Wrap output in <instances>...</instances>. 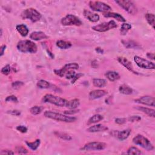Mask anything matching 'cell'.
Segmentation results:
<instances>
[{"label":"cell","instance_id":"1f68e13d","mask_svg":"<svg viewBox=\"0 0 155 155\" xmlns=\"http://www.w3.org/2000/svg\"><path fill=\"white\" fill-rule=\"evenodd\" d=\"M145 18L147 21V23L152 26L153 29L154 28L155 24V16L153 14H146L145 15Z\"/></svg>","mask_w":155,"mask_h":155},{"label":"cell","instance_id":"d6a6232c","mask_svg":"<svg viewBox=\"0 0 155 155\" xmlns=\"http://www.w3.org/2000/svg\"><path fill=\"white\" fill-rule=\"evenodd\" d=\"M132 29V26L129 23H123L121 27L120 33L121 35H127V32Z\"/></svg>","mask_w":155,"mask_h":155},{"label":"cell","instance_id":"7dc6e473","mask_svg":"<svg viewBox=\"0 0 155 155\" xmlns=\"http://www.w3.org/2000/svg\"><path fill=\"white\" fill-rule=\"evenodd\" d=\"M0 154H2V155L14 154V152H13L11 150H2L1 151V152H0Z\"/></svg>","mask_w":155,"mask_h":155},{"label":"cell","instance_id":"8992f818","mask_svg":"<svg viewBox=\"0 0 155 155\" xmlns=\"http://www.w3.org/2000/svg\"><path fill=\"white\" fill-rule=\"evenodd\" d=\"M115 3L130 15H135L138 13V9L133 2L127 0H116Z\"/></svg>","mask_w":155,"mask_h":155},{"label":"cell","instance_id":"83f0119b","mask_svg":"<svg viewBox=\"0 0 155 155\" xmlns=\"http://www.w3.org/2000/svg\"><path fill=\"white\" fill-rule=\"evenodd\" d=\"M119 91L121 93L126 95H130L133 93V89L126 84H122L120 85L119 87Z\"/></svg>","mask_w":155,"mask_h":155},{"label":"cell","instance_id":"ee69618b","mask_svg":"<svg viewBox=\"0 0 155 155\" xmlns=\"http://www.w3.org/2000/svg\"><path fill=\"white\" fill-rule=\"evenodd\" d=\"M16 129L18 131H19L20 132H21L22 133H26L28 130L27 128L24 126H18L17 127Z\"/></svg>","mask_w":155,"mask_h":155},{"label":"cell","instance_id":"30bf717a","mask_svg":"<svg viewBox=\"0 0 155 155\" xmlns=\"http://www.w3.org/2000/svg\"><path fill=\"white\" fill-rule=\"evenodd\" d=\"M61 24L63 26H80L82 25V22L81 20L74 15L68 14L65 17L62 18Z\"/></svg>","mask_w":155,"mask_h":155},{"label":"cell","instance_id":"4316f807","mask_svg":"<svg viewBox=\"0 0 155 155\" xmlns=\"http://www.w3.org/2000/svg\"><path fill=\"white\" fill-rule=\"evenodd\" d=\"M93 84L96 87L103 88L107 85V81L104 79L94 78L93 79Z\"/></svg>","mask_w":155,"mask_h":155},{"label":"cell","instance_id":"7a4b0ae2","mask_svg":"<svg viewBox=\"0 0 155 155\" xmlns=\"http://www.w3.org/2000/svg\"><path fill=\"white\" fill-rule=\"evenodd\" d=\"M17 47L22 53L35 54L37 52L38 47L36 44L30 40H22L18 42Z\"/></svg>","mask_w":155,"mask_h":155},{"label":"cell","instance_id":"60d3db41","mask_svg":"<svg viewBox=\"0 0 155 155\" xmlns=\"http://www.w3.org/2000/svg\"><path fill=\"white\" fill-rule=\"evenodd\" d=\"M15 150L18 154H27L28 151L23 147L21 146H17L15 147Z\"/></svg>","mask_w":155,"mask_h":155},{"label":"cell","instance_id":"7402d4cb","mask_svg":"<svg viewBox=\"0 0 155 155\" xmlns=\"http://www.w3.org/2000/svg\"><path fill=\"white\" fill-rule=\"evenodd\" d=\"M135 108L138 110H140L141 112H143L144 113L146 114L150 117H152V118L155 117V110L154 109L145 107H141V106H138Z\"/></svg>","mask_w":155,"mask_h":155},{"label":"cell","instance_id":"6da1fadb","mask_svg":"<svg viewBox=\"0 0 155 155\" xmlns=\"http://www.w3.org/2000/svg\"><path fill=\"white\" fill-rule=\"evenodd\" d=\"M44 116L51 119H54L57 121L60 122H67V123H71L73 122L76 121V118L73 117V116H69L66 115H63L60 113L51 112V111H46L44 113Z\"/></svg>","mask_w":155,"mask_h":155},{"label":"cell","instance_id":"d6986e66","mask_svg":"<svg viewBox=\"0 0 155 155\" xmlns=\"http://www.w3.org/2000/svg\"><path fill=\"white\" fill-rule=\"evenodd\" d=\"M30 38L34 41H40L48 38V36L42 32H33L30 34Z\"/></svg>","mask_w":155,"mask_h":155},{"label":"cell","instance_id":"7c38bea8","mask_svg":"<svg viewBox=\"0 0 155 155\" xmlns=\"http://www.w3.org/2000/svg\"><path fill=\"white\" fill-rule=\"evenodd\" d=\"M79 69V65L76 63H69L66 64L62 69H59V70H54V73L60 76V77H63L65 76L66 72L69 70H77Z\"/></svg>","mask_w":155,"mask_h":155},{"label":"cell","instance_id":"ab89813d","mask_svg":"<svg viewBox=\"0 0 155 155\" xmlns=\"http://www.w3.org/2000/svg\"><path fill=\"white\" fill-rule=\"evenodd\" d=\"M5 101L6 102H14V103H18V99L17 98V96H15V95H11L8 96Z\"/></svg>","mask_w":155,"mask_h":155},{"label":"cell","instance_id":"d590c367","mask_svg":"<svg viewBox=\"0 0 155 155\" xmlns=\"http://www.w3.org/2000/svg\"><path fill=\"white\" fill-rule=\"evenodd\" d=\"M42 110V108L40 106H33L30 109V112L33 115H38L41 113Z\"/></svg>","mask_w":155,"mask_h":155},{"label":"cell","instance_id":"44dd1931","mask_svg":"<svg viewBox=\"0 0 155 155\" xmlns=\"http://www.w3.org/2000/svg\"><path fill=\"white\" fill-rule=\"evenodd\" d=\"M122 43L124 45V46L127 48H141V46L136 42L132 41V40H129V41H124L122 40Z\"/></svg>","mask_w":155,"mask_h":155},{"label":"cell","instance_id":"f6af8a7d","mask_svg":"<svg viewBox=\"0 0 155 155\" xmlns=\"http://www.w3.org/2000/svg\"><path fill=\"white\" fill-rule=\"evenodd\" d=\"M127 122V119L124 118H118L115 119V122L118 124L122 125L125 124Z\"/></svg>","mask_w":155,"mask_h":155},{"label":"cell","instance_id":"c3c4849f","mask_svg":"<svg viewBox=\"0 0 155 155\" xmlns=\"http://www.w3.org/2000/svg\"><path fill=\"white\" fill-rule=\"evenodd\" d=\"M84 76V74L81 73H78V74H76L75 77L72 79V84H74L78 79H79L81 77L83 76Z\"/></svg>","mask_w":155,"mask_h":155},{"label":"cell","instance_id":"f35d334b","mask_svg":"<svg viewBox=\"0 0 155 155\" xmlns=\"http://www.w3.org/2000/svg\"><path fill=\"white\" fill-rule=\"evenodd\" d=\"M24 85V83L22 81H15V82H14L12 84V87L14 88V89H16V90H18V89H20L22 86H23Z\"/></svg>","mask_w":155,"mask_h":155},{"label":"cell","instance_id":"cb8c5ba5","mask_svg":"<svg viewBox=\"0 0 155 155\" xmlns=\"http://www.w3.org/2000/svg\"><path fill=\"white\" fill-rule=\"evenodd\" d=\"M16 29L17 30V32L22 36H26L28 34H29V29L27 28V27L23 24H18L16 26Z\"/></svg>","mask_w":155,"mask_h":155},{"label":"cell","instance_id":"ffe728a7","mask_svg":"<svg viewBox=\"0 0 155 155\" xmlns=\"http://www.w3.org/2000/svg\"><path fill=\"white\" fill-rule=\"evenodd\" d=\"M104 17L106 18H113L116 20L117 21L122 23H125L126 20L119 14L115 12H107L104 14Z\"/></svg>","mask_w":155,"mask_h":155},{"label":"cell","instance_id":"f5cc1de1","mask_svg":"<svg viewBox=\"0 0 155 155\" xmlns=\"http://www.w3.org/2000/svg\"><path fill=\"white\" fill-rule=\"evenodd\" d=\"M91 66L93 68H97L98 67V63L96 60H94L91 62Z\"/></svg>","mask_w":155,"mask_h":155},{"label":"cell","instance_id":"277c9868","mask_svg":"<svg viewBox=\"0 0 155 155\" xmlns=\"http://www.w3.org/2000/svg\"><path fill=\"white\" fill-rule=\"evenodd\" d=\"M21 17L23 20H29L32 23H36L41 20L42 15L35 9L28 8L21 13Z\"/></svg>","mask_w":155,"mask_h":155},{"label":"cell","instance_id":"484cf974","mask_svg":"<svg viewBox=\"0 0 155 155\" xmlns=\"http://www.w3.org/2000/svg\"><path fill=\"white\" fill-rule=\"evenodd\" d=\"M57 46L61 49H68L72 46V44L70 41L58 40L56 42Z\"/></svg>","mask_w":155,"mask_h":155},{"label":"cell","instance_id":"74e56055","mask_svg":"<svg viewBox=\"0 0 155 155\" xmlns=\"http://www.w3.org/2000/svg\"><path fill=\"white\" fill-rule=\"evenodd\" d=\"M75 75H76L75 72L73 70H70L66 72L65 76H66V78L67 79H72L75 77Z\"/></svg>","mask_w":155,"mask_h":155},{"label":"cell","instance_id":"7bdbcfd3","mask_svg":"<svg viewBox=\"0 0 155 155\" xmlns=\"http://www.w3.org/2000/svg\"><path fill=\"white\" fill-rule=\"evenodd\" d=\"M7 113L11 115L12 116H18L21 115V112L18 110H9L7 112Z\"/></svg>","mask_w":155,"mask_h":155},{"label":"cell","instance_id":"e575fe53","mask_svg":"<svg viewBox=\"0 0 155 155\" xmlns=\"http://www.w3.org/2000/svg\"><path fill=\"white\" fill-rule=\"evenodd\" d=\"M127 154H142L143 153L139 150L138 148L135 147H130L127 152Z\"/></svg>","mask_w":155,"mask_h":155},{"label":"cell","instance_id":"5bb4252c","mask_svg":"<svg viewBox=\"0 0 155 155\" xmlns=\"http://www.w3.org/2000/svg\"><path fill=\"white\" fill-rule=\"evenodd\" d=\"M117 60L121 65H122L129 71H130V72H132L135 75H139V73L134 70L132 63L129 60H127L126 58L123 57H118Z\"/></svg>","mask_w":155,"mask_h":155},{"label":"cell","instance_id":"603a6c76","mask_svg":"<svg viewBox=\"0 0 155 155\" xmlns=\"http://www.w3.org/2000/svg\"><path fill=\"white\" fill-rule=\"evenodd\" d=\"M106 78L112 82H114L120 79L119 74L115 71H108L106 73Z\"/></svg>","mask_w":155,"mask_h":155},{"label":"cell","instance_id":"836d02e7","mask_svg":"<svg viewBox=\"0 0 155 155\" xmlns=\"http://www.w3.org/2000/svg\"><path fill=\"white\" fill-rule=\"evenodd\" d=\"M37 87L40 88H42V89H45V88H48L50 86V83L45 81V80H43V79H41V80H39L38 82H37Z\"/></svg>","mask_w":155,"mask_h":155},{"label":"cell","instance_id":"681fc988","mask_svg":"<svg viewBox=\"0 0 155 155\" xmlns=\"http://www.w3.org/2000/svg\"><path fill=\"white\" fill-rule=\"evenodd\" d=\"M6 48V45L5 44H3L0 47V57H3L5 54V51Z\"/></svg>","mask_w":155,"mask_h":155},{"label":"cell","instance_id":"4fadbf2b","mask_svg":"<svg viewBox=\"0 0 155 155\" xmlns=\"http://www.w3.org/2000/svg\"><path fill=\"white\" fill-rule=\"evenodd\" d=\"M135 101L139 104H142L148 106H155V99L154 97L150 96H144L135 100Z\"/></svg>","mask_w":155,"mask_h":155},{"label":"cell","instance_id":"3957f363","mask_svg":"<svg viewBox=\"0 0 155 155\" xmlns=\"http://www.w3.org/2000/svg\"><path fill=\"white\" fill-rule=\"evenodd\" d=\"M42 100L44 103H49L60 107H66L68 102V101L66 99L51 94L45 95Z\"/></svg>","mask_w":155,"mask_h":155},{"label":"cell","instance_id":"b9f144b4","mask_svg":"<svg viewBox=\"0 0 155 155\" xmlns=\"http://www.w3.org/2000/svg\"><path fill=\"white\" fill-rule=\"evenodd\" d=\"M129 121L132 122H139L141 120V118L138 115H135V116H130L128 118Z\"/></svg>","mask_w":155,"mask_h":155},{"label":"cell","instance_id":"e0dca14e","mask_svg":"<svg viewBox=\"0 0 155 155\" xmlns=\"http://www.w3.org/2000/svg\"><path fill=\"white\" fill-rule=\"evenodd\" d=\"M109 130V128L102 124H96L90 127L87 129V131L90 133H96V132H105Z\"/></svg>","mask_w":155,"mask_h":155},{"label":"cell","instance_id":"f546056e","mask_svg":"<svg viewBox=\"0 0 155 155\" xmlns=\"http://www.w3.org/2000/svg\"><path fill=\"white\" fill-rule=\"evenodd\" d=\"M54 134L56 136L65 141H71L72 139V137L70 135L64 132H60L57 131V132H55Z\"/></svg>","mask_w":155,"mask_h":155},{"label":"cell","instance_id":"4dcf8cb0","mask_svg":"<svg viewBox=\"0 0 155 155\" xmlns=\"http://www.w3.org/2000/svg\"><path fill=\"white\" fill-rule=\"evenodd\" d=\"M26 143L27 145L29 147V148H30L33 151H35L39 147V146L41 144V141L39 139H37L34 142H27V141Z\"/></svg>","mask_w":155,"mask_h":155},{"label":"cell","instance_id":"2e32d148","mask_svg":"<svg viewBox=\"0 0 155 155\" xmlns=\"http://www.w3.org/2000/svg\"><path fill=\"white\" fill-rule=\"evenodd\" d=\"M83 15L84 17L90 22L96 23L99 20V16L98 14H94L88 10L85 9L83 12Z\"/></svg>","mask_w":155,"mask_h":155},{"label":"cell","instance_id":"816d5d0a","mask_svg":"<svg viewBox=\"0 0 155 155\" xmlns=\"http://www.w3.org/2000/svg\"><path fill=\"white\" fill-rule=\"evenodd\" d=\"M95 50L97 53L99 54H102L104 53V50L102 49L101 47H96L95 48Z\"/></svg>","mask_w":155,"mask_h":155},{"label":"cell","instance_id":"9a60e30c","mask_svg":"<svg viewBox=\"0 0 155 155\" xmlns=\"http://www.w3.org/2000/svg\"><path fill=\"white\" fill-rule=\"evenodd\" d=\"M107 94V91L105 90H95L90 92L89 98L90 100H95L104 96Z\"/></svg>","mask_w":155,"mask_h":155},{"label":"cell","instance_id":"8fae6325","mask_svg":"<svg viewBox=\"0 0 155 155\" xmlns=\"http://www.w3.org/2000/svg\"><path fill=\"white\" fill-rule=\"evenodd\" d=\"M134 61L139 67L142 69L153 70L155 68L154 63L138 56L134 57Z\"/></svg>","mask_w":155,"mask_h":155},{"label":"cell","instance_id":"ac0fdd59","mask_svg":"<svg viewBox=\"0 0 155 155\" xmlns=\"http://www.w3.org/2000/svg\"><path fill=\"white\" fill-rule=\"evenodd\" d=\"M132 130L129 129L124 130L122 131H116V136L120 141H124L129 138Z\"/></svg>","mask_w":155,"mask_h":155},{"label":"cell","instance_id":"f907efd6","mask_svg":"<svg viewBox=\"0 0 155 155\" xmlns=\"http://www.w3.org/2000/svg\"><path fill=\"white\" fill-rule=\"evenodd\" d=\"M147 57L148 58L151 60H154V54L153 53H147Z\"/></svg>","mask_w":155,"mask_h":155},{"label":"cell","instance_id":"d4e9b609","mask_svg":"<svg viewBox=\"0 0 155 155\" xmlns=\"http://www.w3.org/2000/svg\"><path fill=\"white\" fill-rule=\"evenodd\" d=\"M80 105V101L78 99H74L70 101H68L67 108L69 109L70 110H74L76 109Z\"/></svg>","mask_w":155,"mask_h":155},{"label":"cell","instance_id":"ba28073f","mask_svg":"<svg viewBox=\"0 0 155 155\" xmlns=\"http://www.w3.org/2000/svg\"><path fill=\"white\" fill-rule=\"evenodd\" d=\"M107 144L102 142H91L85 144L80 150L81 151H101L104 150Z\"/></svg>","mask_w":155,"mask_h":155},{"label":"cell","instance_id":"52a82bcc","mask_svg":"<svg viewBox=\"0 0 155 155\" xmlns=\"http://www.w3.org/2000/svg\"><path fill=\"white\" fill-rule=\"evenodd\" d=\"M88 5L92 11L96 12H103L105 14L112 10V8L109 5L101 2L91 1L88 3Z\"/></svg>","mask_w":155,"mask_h":155},{"label":"cell","instance_id":"5b68a950","mask_svg":"<svg viewBox=\"0 0 155 155\" xmlns=\"http://www.w3.org/2000/svg\"><path fill=\"white\" fill-rule=\"evenodd\" d=\"M133 142L147 151H152L154 149V147L151 142L142 135H137L135 136L133 139Z\"/></svg>","mask_w":155,"mask_h":155},{"label":"cell","instance_id":"bcb514c9","mask_svg":"<svg viewBox=\"0 0 155 155\" xmlns=\"http://www.w3.org/2000/svg\"><path fill=\"white\" fill-rule=\"evenodd\" d=\"M79 112V110L77 109H74V110H67V111H64V113L66 115H74Z\"/></svg>","mask_w":155,"mask_h":155},{"label":"cell","instance_id":"9c48e42d","mask_svg":"<svg viewBox=\"0 0 155 155\" xmlns=\"http://www.w3.org/2000/svg\"><path fill=\"white\" fill-rule=\"evenodd\" d=\"M118 27L117 24L115 21H110L109 22L102 23L98 25L95 26L91 27V29L98 32H105L109 31L111 29H115Z\"/></svg>","mask_w":155,"mask_h":155},{"label":"cell","instance_id":"db71d44e","mask_svg":"<svg viewBox=\"0 0 155 155\" xmlns=\"http://www.w3.org/2000/svg\"><path fill=\"white\" fill-rule=\"evenodd\" d=\"M2 35H3V29H1V37L2 36Z\"/></svg>","mask_w":155,"mask_h":155},{"label":"cell","instance_id":"8d00e7d4","mask_svg":"<svg viewBox=\"0 0 155 155\" xmlns=\"http://www.w3.org/2000/svg\"><path fill=\"white\" fill-rule=\"evenodd\" d=\"M2 74L5 75H9L11 72V67L9 64H7L6 66H5L4 67L2 68V70H1Z\"/></svg>","mask_w":155,"mask_h":155},{"label":"cell","instance_id":"f1b7e54d","mask_svg":"<svg viewBox=\"0 0 155 155\" xmlns=\"http://www.w3.org/2000/svg\"><path fill=\"white\" fill-rule=\"evenodd\" d=\"M103 119H104V117H103L102 115H101L99 114H96V115H95L93 116H91L88 120L87 124L88 126H90V125H91L93 124H95V123H97L98 122H100L101 121L103 120Z\"/></svg>","mask_w":155,"mask_h":155}]
</instances>
